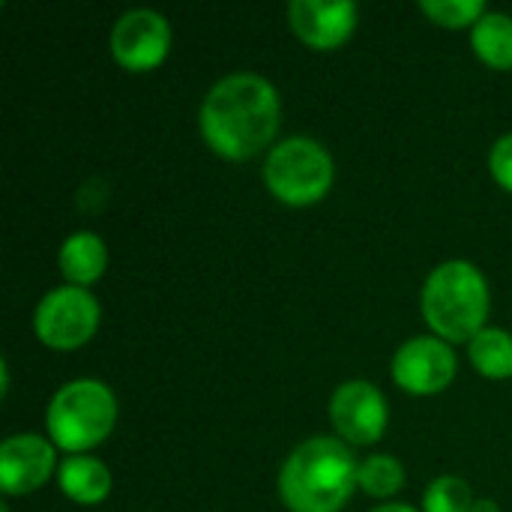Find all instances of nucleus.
I'll return each mask as SVG.
<instances>
[{
  "label": "nucleus",
  "mask_w": 512,
  "mask_h": 512,
  "mask_svg": "<svg viewBox=\"0 0 512 512\" xmlns=\"http://www.w3.org/2000/svg\"><path fill=\"white\" fill-rule=\"evenodd\" d=\"M471 512H501V510H498V504H495L492 498H483V501H477V504H474V510Z\"/></svg>",
  "instance_id": "aec40b11"
},
{
  "label": "nucleus",
  "mask_w": 512,
  "mask_h": 512,
  "mask_svg": "<svg viewBox=\"0 0 512 512\" xmlns=\"http://www.w3.org/2000/svg\"><path fill=\"white\" fill-rule=\"evenodd\" d=\"M333 177H336L333 156L327 153L324 144L306 135L279 141L264 162L267 189L291 207H306L321 201L330 192Z\"/></svg>",
  "instance_id": "39448f33"
},
{
  "label": "nucleus",
  "mask_w": 512,
  "mask_h": 512,
  "mask_svg": "<svg viewBox=\"0 0 512 512\" xmlns=\"http://www.w3.org/2000/svg\"><path fill=\"white\" fill-rule=\"evenodd\" d=\"M372 512H417L414 507H408V504H384V507H375Z\"/></svg>",
  "instance_id": "412c9836"
},
{
  "label": "nucleus",
  "mask_w": 512,
  "mask_h": 512,
  "mask_svg": "<svg viewBox=\"0 0 512 512\" xmlns=\"http://www.w3.org/2000/svg\"><path fill=\"white\" fill-rule=\"evenodd\" d=\"M420 9L441 27H474L486 15L483 0H423Z\"/></svg>",
  "instance_id": "a211bd4d"
},
{
  "label": "nucleus",
  "mask_w": 512,
  "mask_h": 512,
  "mask_svg": "<svg viewBox=\"0 0 512 512\" xmlns=\"http://www.w3.org/2000/svg\"><path fill=\"white\" fill-rule=\"evenodd\" d=\"M471 486L462 477H438L423 498L426 512H471L474 510Z\"/></svg>",
  "instance_id": "f3484780"
},
{
  "label": "nucleus",
  "mask_w": 512,
  "mask_h": 512,
  "mask_svg": "<svg viewBox=\"0 0 512 512\" xmlns=\"http://www.w3.org/2000/svg\"><path fill=\"white\" fill-rule=\"evenodd\" d=\"M99 327V300L78 285H63L48 291L33 315V330L39 342L57 351H72L90 342Z\"/></svg>",
  "instance_id": "423d86ee"
},
{
  "label": "nucleus",
  "mask_w": 512,
  "mask_h": 512,
  "mask_svg": "<svg viewBox=\"0 0 512 512\" xmlns=\"http://www.w3.org/2000/svg\"><path fill=\"white\" fill-rule=\"evenodd\" d=\"M288 21L306 45L330 51L351 39L357 6L351 0H294L288 6Z\"/></svg>",
  "instance_id": "9d476101"
},
{
  "label": "nucleus",
  "mask_w": 512,
  "mask_h": 512,
  "mask_svg": "<svg viewBox=\"0 0 512 512\" xmlns=\"http://www.w3.org/2000/svg\"><path fill=\"white\" fill-rule=\"evenodd\" d=\"M489 285L471 261H444L423 285V318L444 342H471L486 330Z\"/></svg>",
  "instance_id": "7ed1b4c3"
},
{
  "label": "nucleus",
  "mask_w": 512,
  "mask_h": 512,
  "mask_svg": "<svg viewBox=\"0 0 512 512\" xmlns=\"http://www.w3.org/2000/svg\"><path fill=\"white\" fill-rule=\"evenodd\" d=\"M489 168H492L495 180H498L507 192H512V132L495 141L492 156H489Z\"/></svg>",
  "instance_id": "6ab92c4d"
},
{
  "label": "nucleus",
  "mask_w": 512,
  "mask_h": 512,
  "mask_svg": "<svg viewBox=\"0 0 512 512\" xmlns=\"http://www.w3.org/2000/svg\"><path fill=\"white\" fill-rule=\"evenodd\" d=\"M405 483V468L393 456H369L360 465V489L372 498H390L402 489Z\"/></svg>",
  "instance_id": "dca6fc26"
},
{
  "label": "nucleus",
  "mask_w": 512,
  "mask_h": 512,
  "mask_svg": "<svg viewBox=\"0 0 512 512\" xmlns=\"http://www.w3.org/2000/svg\"><path fill=\"white\" fill-rule=\"evenodd\" d=\"M330 420L348 444H375L390 420L387 399L369 381H345L330 399Z\"/></svg>",
  "instance_id": "1a4fd4ad"
},
{
  "label": "nucleus",
  "mask_w": 512,
  "mask_h": 512,
  "mask_svg": "<svg viewBox=\"0 0 512 512\" xmlns=\"http://www.w3.org/2000/svg\"><path fill=\"white\" fill-rule=\"evenodd\" d=\"M171 48L168 18L156 9H132L111 30V54L123 69L144 72L165 60Z\"/></svg>",
  "instance_id": "0eeeda50"
},
{
  "label": "nucleus",
  "mask_w": 512,
  "mask_h": 512,
  "mask_svg": "<svg viewBox=\"0 0 512 512\" xmlns=\"http://www.w3.org/2000/svg\"><path fill=\"white\" fill-rule=\"evenodd\" d=\"M393 378L402 390L414 396L441 393L456 378V354L438 336L408 339L393 357Z\"/></svg>",
  "instance_id": "6e6552de"
},
{
  "label": "nucleus",
  "mask_w": 512,
  "mask_h": 512,
  "mask_svg": "<svg viewBox=\"0 0 512 512\" xmlns=\"http://www.w3.org/2000/svg\"><path fill=\"white\" fill-rule=\"evenodd\" d=\"M57 483L66 498H72L75 504H87V507L102 504L111 492L108 468L90 456H66L57 471Z\"/></svg>",
  "instance_id": "ddd939ff"
},
{
  "label": "nucleus",
  "mask_w": 512,
  "mask_h": 512,
  "mask_svg": "<svg viewBox=\"0 0 512 512\" xmlns=\"http://www.w3.org/2000/svg\"><path fill=\"white\" fill-rule=\"evenodd\" d=\"M54 471V444L39 435H12L0 444V489L27 495L48 483Z\"/></svg>",
  "instance_id": "9b49d317"
},
{
  "label": "nucleus",
  "mask_w": 512,
  "mask_h": 512,
  "mask_svg": "<svg viewBox=\"0 0 512 512\" xmlns=\"http://www.w3.org/2000/svg\"><path fill=\"white\" fill-rule=\"evenodd\" d=\"M357 486L360 465L336 438L300 444L279 471V495L291 512H339Z\"/></svg>",
  "instance_id": "f03ea898"
},
{
  "label": "nucleus",
  "mask_w": 512,
  "mask_h": 512,
  "mask_svg": "<svg viewBox=\"0 0 512 512\" xmlns=\"http://www.w3.org/2000/svg\"><path fill=\"white\" fill-rule=\"evenodd\" d=\"M108 264V249L99 234L93 231H78L69 234L60 246V270L69 279V285H93Z\"/></svg>",
  "instance_id": "f8f14e48"
},
{
  "label": "nucleus",
  "mask_w": 512,
  "mask_h": 512,
  "mask_svg": "<svg viewBox=\"0 0 512 512\" xmlns=\"http://www.w3.org/2000/svg\"><path fill=\"white\" fill-rule=\"evenodd\" d=\"M117 423V399L96 378H78L60 387L45 411L51 444L69 456H81L102 444Z\"/></svg>",
  "instance_id": "20e7f679"
},
{
  "label": "nucleus",
  "mask_w": 512,
  "mask_h": 512,
  "mask_svg": "<svg viewBox=\"0 0 512 512\" xmlns=\"http://www.w3.org/2000/svg\"><path fill=\"white\" fill-rule=\"evenodd\" d=\"M471 363L486 378H512V333L486 327L468 342Z\"/></svg>",
  "instance_id": "2eb2a0df"
},
{
  "label": "nucleus",
  "mask_w": 512,
  "mask_h": 512,
  "mask_svg": "<svg viewBox=\"0 0 512 512\" xmlns=\"http://www.w3.org/2000/svg\"><path fill=\"white\" fill-rule=\"evenodd\" d=\"M471 45L480 60L495 69H512V15L486 12L471 27Z\"/></svg>",
  "instance_id": "4468645a"
},
{
  "label": "nucleus",
  "mask_w": 512,
  "mask_h": 512,
  "mask_svg": "<svg viewBox=\"0 0 512 512\" xmlns=\"http://www.w3.org/2000/svg\"><path fill=\"white\" fill-rule=\"evenodd\" d=\"M279 93L255 72H234L216 81L201 105V135L225 159H252L279 129Z\"/></svg>",
  "instance_id": "f257e3e1"
}]
</instances>
